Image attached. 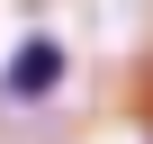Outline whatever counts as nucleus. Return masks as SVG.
<instances>
[{"instance_id": "nucleus-1", "label": "nucleus", "mask_w": 153, "mask_h": 144, "mask_svg": "<svg viewBox=\"0 0 153 144\" xmlns=\"http://www.w3.org/2000/svg\"><path fill=\"white\" fill-rule=\"evenodd\" d=\"M63 72H72V54H63V36H18V54L0 63V99L9 108H45V99H63Z\"/></svg>"}]
</instances>
